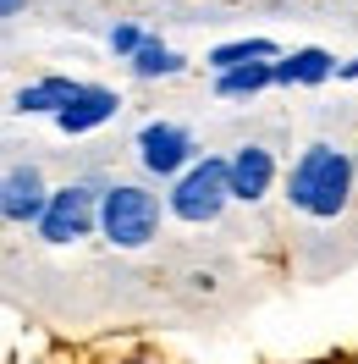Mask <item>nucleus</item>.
Masks as SVG:
<instances>
[{
  "mask_svg": "<svg viewBox=\"0 0 358 364\" xmlns=\"http://www.w3.org/2000/svg\"><path fill=\"white\" fill-rule=\"evenodd\" d=\"M347 193H353V160L347 149H336V144H309L298 166L287 171V199L292 210H303L314 221H331L347 210Z\"/></svg>",
  "mask_w": 358,
  "mask_h": 364,
  "instance_id": "f257e3e1",
  "label": "nucleus"
},
{
  "mask_svg": "<svg viewBox=\"0 0 358 364\" xmlns=\"http://www.w3.org/2000/svg\"><path fill=\"white\" fill-rule=\"evenodd\" d=\"M99 232L116 249H143L160 232V199L149 188H138V182H111L105 205H99Z\"/></svg>",
  "mask_w": 358,
  "mask_h": 364,
  "instance_id": "f03ea898",
  "label": "nucleus"
},
{
  "mask_svg": "<svg viewBox=\"0 0 358 364\" xmlns=\"http://www.w3.org/2000/svg\"><path fill=\"white\" fill-rule=\"evenodd\" d=\"M226 199H232V160L204 155L199 166H188L177 177V188H171V215L204 227V221H215L226 210Z\"/></svg>",
  "mask_w": 358,
  "mask_h": 364,
  "instance_id": "7ed1b4c3",
  "label": "nucleus"
},
{
  "mask_svg": "<svg viewBox=\"0 0 358 364\" xmlns=\"http://www.w3.org/2000/svg\"><path fill=\"white\" fill-rule=\"evenodd\" d=\"M99 205H105V193H99L94 182L55 188L45 221H39V237H45V243H72V237H83L89 227H99Z\"/></svg>",
  "mask_w": 358,
  "mask_h": 364,
  "instance_id": "20e7f679",
  "label": "nucleus"
},
{
  "mask_svg": "<svg viewBox=\"0 0 358 364\" xmlns=\"http://www.w3.org/2000/svg\"><path fill=\"white\" fill-rule=\"evenodd\" d=\"M138 160H143V171L171 177V171H182V166L193 160V133L177 127V122H149V127L138 133Z\"/></svg>",
  "mask_w": 358,
  "mask_h": 364,
  "instance_id": "39448f33",
  "label": "nucleus"
},
{
  "mask_svg": "<svg viewBox=\"0 0 358 364\" xmlns=\"http://www.w3.org/2000/svg\"><path fill=\"white\" fill-rule=\"evenodd\" d=\"M0 210H6V221H17V227H39L50 210V193H45V177L33 171V166H11L6 171V188H0Z\"/></svg>",
  "mask_w": 358,
  "mask_h": 364,
  "instance_id": "423d86ee",
  "label": "nucleus"
},
{
  "mask_svg": "<svg viewBox=\"0 0 358 364\" xmlns=\"http://www.w3.org/2000/svg\"><path fill=\"white\" fill-rule=\"evenodd\" d=\"M270 182H276V160H270L265 144H243L237 155H232V199H243V205H254V199H265Z\"/></svg>",
  "mask_w": 358,
  "mask_h": 364,
  "instance_id": "0eeeda50",
  "label": "nucleus"
},
{
  "mask_svg": "<svg viewBox=\"0 0 358 364\" xmlns=\"http://www.w3.org/2000/svg\"><path fill=\"white\" fill-rule=\"evenodd\" d=\"M116 111H121L116 89H94V83H89V89L67 105V111L55 116V127H61V133H89V127H99V122H111Z\"/></svg>",
  "mask_w": 358,
  "mask_h": 364,
  "instance_id": "6e6552de",
  "label": "nucleus"
},
{
  "mask_svg": "<svg viewBox=\"0 0 358 364\" xmlns=\"http://www.w3.org/2000/svg\"><path fill=\"white\" fill-rule=\"evenodd\" d=\"M336 72V61H331V50H320V45H303V50H292V55H281L276 61V83H325Z\"/></svg>",
  "mask_w": 358,
  "mask_h": 364,
  "instance_id": "1a4fd4ad",
  "label": "nucleus"
},
{
  "mask_svg": "<svg viewBox=\"0 0 358 364\" xmlns=\"http://www.w3.org/2000/svg\"><path fill=\"white\" fill-rule=\"evenodd\" d=\"M83 89H89V83H77V77H45V83H33V89L17 94V111H50V116H61Z\"/></svg>",
  "mask_w": 358,
  "mask_h": 364,
  "instance_id": "9d476101",
  "label": "nucleus"
},
{
  "mask_svg": "<svg viewBox=\"0 0 358 364\" xmlns=\"http://www.w3.org/2000/svg\"><path fill=\"white\" fill-rule=\"evenodd\" d=\"M276 83V61H254V67H232V72H215V94L221 100H248Z\"/></svg>",
  "mask_w": 358,
  "mask_h": 364,
  "instance_id": "9b49d317",
  "label": "nucleus"
},
{
  "mask_svg": "<svg viewBox=\"0 0 358 364\" xmlns=\"http://www.w3.org/2000/svg\"><path fill=\"white\" fill-rule=\"evenodd\" d=\"M281 50L276 39H232V45H215L210 50V67L215 72H232V67H254V61H276Z\"/></svg>",
  "mask_w": 358,
  "mask_h": 364,
  "instance_id": "f8f14e48",
  "label": "nucleus"
},
{
  "mask_svg": "<svg viewBox=\"0 0 358 364\" xmlns=\"http://www.w3.org/2000/svg\"><path fill=\"white\" fill-rule=\"evenodd\" d=\"M182 67H188V61H182L177 50H166L160 39H143V50L133 55V72H138V77H177Z\"/></svg>",
  "mask_w": 358,
  "mask_h": 364,
  "instance_id": "ddd939ff",
  "label": "nucleus"
},
{
  "mask_svg": "<svg viewBox=\"0 0 358 364\" xmlns=\"http://www.w3.org/2000/svg\"><path fill=\"white\" fill-rule=\"evenodd\" d=\"M111 50L133 61L138 50H143V33H138V23H116V28H111Z\"/></svg>",
  "mask_w": 358,
  "mask_h": 364,
  "instance_id": "4468645a",
  "label": "nucleus"
},
{
  "mask_svg": "<svg viewBox=\"0 0 358 364\" xmlns=\"http://www.w3.org/2000/svg\"><path fill=\"white\" fill-rule=\"evenodd\" d=\"M0 11L6 17H23V0H0Z\"/></svg>",
  "mask_w": 358,
  "mask_h": 364,
  "instance_id": "2eb2a0df",
  "label": "nucleus"
},
{
  "mask_svg": "<svg viewBox=\"0 0 358 364\" xmlns=\"http://www.w3.org/2000/svg\"><path fill=\"white\" fill-rule=\"evenodd\" d=\"M336 77H358V61H347V67H336Z\"/></svg>",
  "mask_w": 358,
  "mask_h": 364,
  "instance_id": "dca6fc26",
  "label": "nucleus"
}]
</instances>
